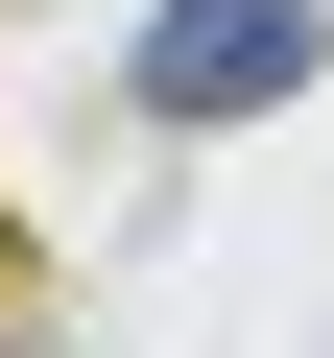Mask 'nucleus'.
Segmentation results:
<instances>
[{
  "label": "nucleus",
  "mask_w": 334,
  "mask_h": 358,
  "mask_svg": "<svg viewBox=\"0 0 334 358\" xmlns=\"http://www.w3.org/2000/svg\"><path fill=\"white\" fill-rule=\"evenodd\" d=\"M334 72V24H310V0H167V24L119 48V96L167 120V143H239V120H286Z\"/></svg>",
  "instance_id": "obj_1"
}]
</instances>
